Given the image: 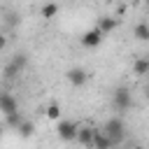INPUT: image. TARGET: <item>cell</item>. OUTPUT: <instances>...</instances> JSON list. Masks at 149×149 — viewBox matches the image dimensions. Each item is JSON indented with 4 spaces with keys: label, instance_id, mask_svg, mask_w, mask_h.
<instances>
[{
    "label": "cell",
    "instance_id": "6da1fadb",
    "mask_svg": "<svg viewBox=\"0 0 149 149\" xmlns=\"http://www.w3.org/2000/svg\"><path fill=\"white\" fill-rule=\"evenodd\" d=\"M100 133H102V135L112 142V147L116 149V147L126 140V123H123V119H121V116H109V119L102 123Z\"/></svg>",
    "mask_w": 149,
    "mask_h": 149
},
{
    "label": "cell",
    "instance_id": "7a4b0ae2",
    "mask_svg": "<svg viewBox=\"0 0 149 149\" xmlns=\"http://www.w3.org/2000/svg\"><path fill=\"white\" fill-rule=\"evenodd\" d=\"M112 107L116 112H126L133 107V93L128 86H119L114 93H112Z\"/></svg>",
    "mask_w": 149,
    "mask_h": 149
},
{
    "label": "cell",
    "instance_id": "3957f363",
    "mask_svg": "<svg viewBox=\"0 0 149 149\" xmlns=\"http://www.w3.org/2000/svg\"><path fill=\"white\" fill-rule=\"evenodd\" d=\"M77 133H79V123H77V121L61 119V121L56 123V135H58L63 142H77Z\"/></svg>",
    "mask_w": 149,
    "mask_h": 149
},
{
    "label": "cell",
    "instance_id": "277c9868",
    "mask_svg": "<svg viewBox=\"0 0 149 149\" xmlns=\"http://www.w3.org/2000/svg\"><path fill=\"white\" fill-rule=\"evenodd\" d=\"M95 135H98V128L91 126V123H79V133H77V142L86 149H93V142H95Z\"/></svg>",
    "mask_w": 149,
    "mask_h": 149
},
{
    "label": "cell",
    "instance_id": "5b68a950",
    "mask_svg": "<svg viewBox=\"0 0 149 149\" xmlns=\"http://www.w3.org/2000/svg\"><path fill=\"white\" fill-rule=\"evenodd\" d=\"M102 40H105V35L100 33V28H98V26L88 28V30L79 37L81 47H86V49H95V47H100V44H102Z\"/></svg>",
    "mask_w": 149,
    "mask_h": 149
},
{
    "label": "cell",
    "instance_id": "8992f818",
    "mask_svg": "<svg viewBox=\"0 0 149 149\" xmlns=\"http://www.w3.org/2000/svg\"><path fill=\"white\" fill-rule=\"evenodd\" d=\"M19 112V100L7 93V91H0V114L2 116H9V114H16Z\"/></svg>",
    "mask_w": 149,
    "mask_h": 149
},
{
    "label": "cell",
    "instance_id": "52a82bcc",
    "mask_svg": "<svg viewBox=\"0 0 149 149\" xmlns=\"http://www.w3.org/2000/svg\"><path fill=\"white\" fill-rule=\"evenodd\" d=\"M86 79H88V74H86L84 68H70V70H68V81H70L74 88H81V86L86 84Z\"/></svg>",
    "mask_w": 149,
    "mask_h": 149
},
{
    "label": "cell",
    "instance_id": "ba28073f",
    "mask_svg": "<svg viewBox=\"0 0 149 149\" xmlns=\"http://www.w3.org/2000/svg\"><path fill=\"white\" fill-rule=\"evenodd\" d=\"M116 23H119V21H116L114 16H100V19H98V28H100V33H102V35L112 33V30L116 28Z\"/></svg>",
    "mask_w": 149,
    "mask_h": 149
},
{
    "label": "cell",
    "instance_id": "9c48e42d",
    "mask_svg": "<svg viewBox=\"0 0 149 149\" xmlns=\"http://www.w3.org/2000/svg\"><path fill=\"white\" fill-rule=\"evenodd\" d=\"M133 35H135V40H140V42H149V23H147V21L135 23Z\"/></svg>",
    "mask_w": 149,
    "mask_h": 149
},
{
    "label": "cell",
    "instance_id": "30bf717a",
    "mask_svg": "<svg viewBox=\"0 0 149 149\" xmlns=\"http://www.w3.org/2000/svg\"><path fill=\"white\" fill-rule=\"evenodd\" d=\"M133 72H135L137 77L149 74V58H137V61L133 63Z\"/></svg>",
    "mask_w": 149,
    "mask_h": 149
},
{
    "label": "cell",
    "instance_id": "8fae6325",
    "mask_svg": "<svg viewBox=\"0 0 149 149\" xmlns=\"http://www.w3.org/2000/svg\"><path fill=\"white\" fill-rule=\"evenodd\" d=\"M58 9H61V7H58L56 2H47V5L40 7V14H42V19H54V16L58 14Z\"/></svg>",
    "mask_w": 149,
    "mask_h": 149
},
{
    "label": "cell",
    "instance_id": "7c38bea8",
    "mask_svg": "<svg viewBox=\"0 0 149 149\" xmlns=\"http://www.w3.org/2000/svg\"><path fill=\"white\" fill-rule=\"evenodd\" d=\"M44 116L49 121H61V105L58 102H51L47 109H44Z\"/></svg>",
    "mask_w": 149,
    "mask_h": 149
},
{
    "label": "cell",
    "instance_id": "4fadbf2b",
    "mask_svg": "<svg viewBox=\"0 0 149 149\" xmlns=\"http://www.w3.org/2000/svg\"><path fill=\"white\" fill-rule=\"evenodd\" d=\"M16 130H19V135H21V137H26V140H28V137H33V133H35V123H33V121H23Z\"/></svg>",
    "mask_w": 149,
    "mask_h": 149
},
{
    "label": "cell",
    "instance_id": "5bb4252c",
    "mask_svg": "<svg viewBox=\"0 0 149 149\" xmlns=\"http://www.w3.org/2000/svg\"><path fill=\"white\" fill-rule=\"evenodd\" d=\"M93 149H114L112 147V142L100 133V128H98V135H95V142H93Z\"/></svg>",
    "mask_w": 149,
    "mask_h": 149
},
{
    "label": "cell",
    "instance_id": "9a60e30c",
    "mask_svg": "<svg viewBox=\"0 0 149 149\" xmlns=\"http://www.w3.org/2000/svg\"><path fill=\"white\" fill-rule=\"evenodd\" d=\"M19 72H21V70H19V68H16V65H14L12 61H9V63L5 65V70H2V77H5V79H14V77H16Z\"/></svg>",
    "mask_w": 149,
    "mask_h": 149
},
{
    "label": "cell",
    "instance_id": "2e32d148",
    "mask_svg": "<svg viewBox=\"0 0 149 149\" xmlns=\"http://www.w3.org/2000/svg\"><path fill=\"white\" fill-rule=\"evenodd\" d=\"M5 123H7V126H12V128H19V126L23 123V119H21V114L16 112V114H9V116H5Z\"/></svg>",
    "mask_w": 149,
    "mask_h": 149
},
{
    "label": "cell",
    "instance_id": "e0dca14e",
    "mask_svg": "<svg viewBox=\"0 0 149 149\" xmlns=\"http://www.w3.org/2000/svg\"><path fill=\"white\" fill-rule=\"evenodd\" d=\"M5 44H7V40H5V35L0 33V49H5Z\"/></svg>",
    "mask_w": 149,
    "mask_h": 149
},
{
    "label": "cell",
    "instance_id": "ac0fdd59",
    "mask_svg": "<svg viewBox=\"0 0 149 149\" xmlns=\"http://www.w3.org/2000/svg\"><path fill=\"white\" fill-rule=\"evenodd\" d=\"M133 149H147V147H142V144H135V147H133Z\"/></svg>",
    "mask_w": 149,
    "mask_h": 149
},
{
    "label": "cell",
    "instance_id": "d6986e66",
    "mask_svg": "<svg viewBox=\"0 0 149 149\" xmlns=\"http://www.w3.org/2000/svg\"><path fill=\"white\" fill-rule=\"evenodd\" d=\"M144 93H147V98H149V86H147V88H144Z\"/></svg>",
    "mask_w": 149,
    "mask_h": 149
},
{
    "label": "cell",
    "instance_id": "ffe728a7",
    "mask_svg": "<svg viewBox=\"0 0 149 149\" xmlns=\"http://www.w3.org/2000/svg\"><path fill=\"white\" fill-rule=\"evenodd\" d=\"M0 140H2V128H0Z\"/></svg>",
    "mask_w": 149,
    "mask_h": 149
}]
</instances>
